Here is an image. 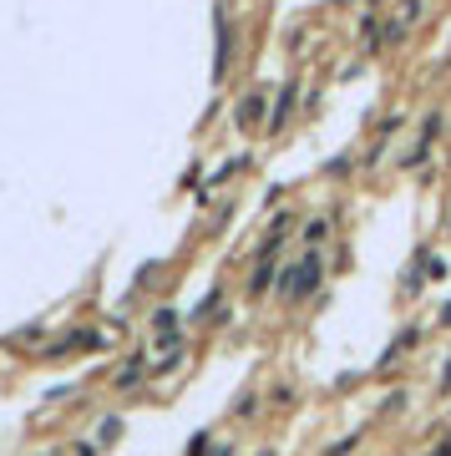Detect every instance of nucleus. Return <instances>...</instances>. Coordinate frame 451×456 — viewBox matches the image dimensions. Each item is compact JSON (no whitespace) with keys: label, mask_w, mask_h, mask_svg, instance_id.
I'll list each match as a JSON object with an SVG mask.
<instances>
[{"label":"nucleus","mask_w":451,"mask_h":456,"mask_svg":"<svg viewBox=\"0 0 451 456\" xmlns=\"http://www.w3.org/2000/svg\"><path fill=\"white\" fill-rule=\"evenodd\" d=\"M314 284H319V264H314V258H305V264L294 269V284H289V294H310Z\"/></svg>","instance_id":"obj_1"}]
</instances>
